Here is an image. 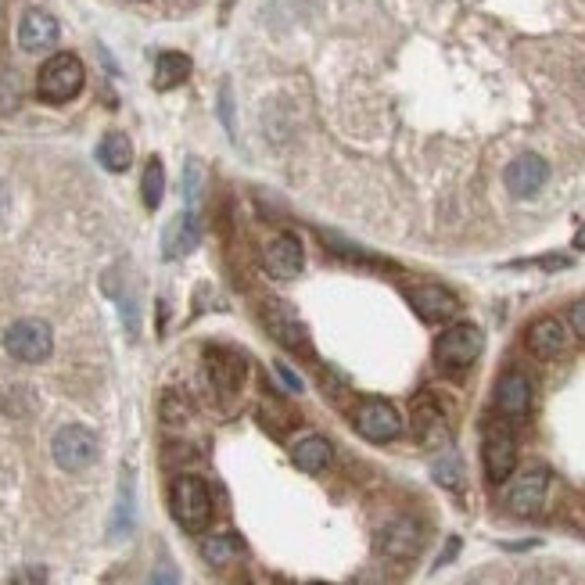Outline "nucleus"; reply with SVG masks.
<instances>
[{
    "instance_id": "nucleus-1",
    "label": "nucleus",
    "mask_w": 585,
    "mask_h": 585,
    "mask_svg": "<svg viewBox=\"0 0 585 585\" xmlns=\"http://www.w3.org/2000/svg\"><path fill=\"white\" fill-rule=\"evenodd\" d=\"M83 79H87V72H83V62H79L76 54L58 51L40 65L36 94L44 97L47 105H65V101H72L83 90Z\"/></svg>"
},
{
    "instance_id": "nucleus-2",
    "label": "nucleus",
    "mask_w": 585,
    "mask_h": 585,
    "mask_svg": "<svg viewBox=\"0 0 585 585\" xmlns=\"http://www.w3.org/2000/svg\"><path fill=\"white\" fill-rule=\"evenodd\" d=\"M169 510L184 532H201L212 521V492L209 485L194 474H180L169 489Z\"/></svg>"
},
{
    "instance_id": "nucleus-3",
    "label": "nucleus",
    "mask_w": 585,
    "mask_h": 585,
    "mask_svg": "<svg viewBox=\"0 0 585 585\" xmlns=\"http://www.w3.org/2000/svg\"><path fill=\"white\" fill-rule=\"evenodd\" d=\"M485 349V334L474 324H453L438 334L435 341V363L449 374H460V370L474 367Z\"/></svg>"
},
{
    "instance_id": "nucleus-4",
    "label": "nucleus",
    "mask_w": 585,
    "mask_h": 585,
    "mask_svg": "<svg viewBox=\"0 0 585 585\" xmlns=\"http://www.w3.org/2000/svg\"><path fill=\"white\" fill-rule=\"evenodd\" d=\"M97 435L90 428H83V424H65V428H58V435H54L51 442V456L54 463L62 467V471H87L90 463L97 460Z\"/></svg>"
},
{
    "instance_id": "nucleus-5",
    "label": "nucleus",
    "mask_w": 585,
    "mask_h": 585,
    "mask_svg": "<svg viewBox=\"0 0 585 585\" xmlns=\"http://www.w3.org/2000/svg\"><path fill=\"white\" fill-rule=\"evenodd\" d=\"M4 349L18 363H44L54 352V334L44 320H18L4 334Z\"/></svg>"
},
{
    "instance_id": "nucleus-6",
    "label": "nucleus",
    "mask_w": 585,
    "mask_h": 585,
    "mask_svg": "<svg viewBox=\"0 0 585 585\" xmlns=\"http://www.w3.org/2000/svg\"><path fill=\"white\" fill-rule=\"evenodd\" d=\"M374 546L388 560H413L420 553V546H424V528L413 517H392L388 524L377 528Z\"/></svg>"
},
{
    "instance_id": "nucleus-7",
    "label": "nucleus",
    "mask_w": 585,
    "mask_h": 585,
    "mask_svg": "<svg viewBox=\"0 0 585 585\" xmlns=\"http://www.w3.org/2000/svg\"><path fill=\"white\" fill-rule=\"evenodd\" d=\"M481 463H485V478H489L492 485H503V481L517 471V438L510 435V428L492 424V428L485 431Z\"/></svg>"
},
{
    "instance_id": "nucleus-8",
    "label": "nucleus",
    "mask_w": 585,
    "mask_h": 585,
    "mask_svg": "<svg viewBox=\"0 0 585 585\" xmlns=\"http://www.w3.org/2000/svg\"><path fill=\"white\" fill-rule=\"evenodd\" d=\"M546 496H550V474L542 467H532V471L517 474L507 489V510L517 517H535L542 507H546Z\"/></svg>"
},
{
    "instance_id": "nucleus-9",
    "label": "nucleus",
    "mask_w": 585,
    "mask_h": 585,
    "mask_svg": "<svg viewBox=\"0 0 585 585\" xmlns=\"http://www.w3.org/2000/svg\"><path fill=\"white\" fill-rule=\"evenodd\" d=\"M524 345H528V352L539 359H557L568 352L571 327L564 324L560 316H539V320H532L528 331H524Z\"/></svg>"
},
{
    "instance_id": "nucleus-10",
    "label": "nucleus",
    "mask_w": 585,
    "mask_h": 585,
    "mask_svg": "<svg viewBox=\"0 0 585 585\" xmlns=\"http://www.w3.org/2000/svg\"><path fill=\"white\" fill-rule=\"evenodd\" d=\"M356 428L367 442H392V438L402 435V417L392 402L367 399L356 413Z\"/></svg>"
},
{
    "instance_id": "nucleus-11",
    "label": "nucleus",
    "mask_w": 585,
    "mask_h": 585,
    "mask_svg": "<svg viewBox=\"0 0 585 585\" xmlns=\"http://www.w3.org/2000/svg\"><path fill=\"white\" fill-rule=\"evenodd\" d=\"M262 266L277 280H295L306 266V248L295 234H277L270 245L262 248Z\"/></svg>"
},
{
    "instance_id": "nucleus-12",
    "label": "nucleus",
    "mask_w": 585,
    "mask_h": 585,
    "mask_svg": "<svg viewBox=\"0 0 585 585\" xmlns=\"http://www.w3.org/2000/svg\"><path fill=\"white\" fill-rule=\"evenodd\" d=\"M546 180H550V162L542 155H532V151L517 155L507 166V191L514 198H535L546 187Z\"/></svg>"
},
{
    "instance_id": "nucleus-13",
    "label": "nucleus",
    "mask_w": 585,
    "mask_h": 585,
    "mask_svg": "<svg viewBox=\"0 0 585 585\" xmlns=\"http://www.w3.org/2000/svg\"><path fill=\"white\" fill-rule=\"evenodd\" d=\"M58 36H62L58 18L44 8H29L26 15H22V22H18V47L29 54L51 51V47L58 44Z\"/></svg>"
},
{
    "instance_id": "nucleus-14",
    "label": "nucleus",
    "mask_w": 585,
    "mask_h": 585,
    "mask_svg": "<svg viewBox=\"0 0 585 585\" xmlns=\"http://www.w3.org/2000/svg\"><path fill=\"white\" fill-rule=\"evenodd\" d=\"M410 306L417 309L420 320H428V324H446L460 313V298L453 295L449 288L442 284H420V288L410 291Z\"/></svg>"
},
{
    "instance_id": "nucleus-15",
    "label": "nucleus",
    "mask_w": 585,
    "mask_h": 585,
    "mask_svg": "<svg viewBox=\"0 0 585 585\" xmlns=\"http://www.w3.org/2000/svg\"><path fill=\"white\" fill-rule=\"evenodd\" d=\"M262 320H266V327H270L273 338H277L280 345H288L291 352H306L309 349L306 327H302V320H298L295 309H291L288 302H266Z\"/></svg>"
},
{
    "instance_id": "nucleus-16",
    "label": "nucleus",
    "mask_w": 585,
    "mask_h": 585,
    "mask_svg": "<svg viewBox=\"0 0 585 585\" xmlns=\"http://www.w3.org/2000/svg\"><path fill=\"white\" fill-rule=\"evenodd\" d=\"M413 431H417V438L424 442V446H442V442L449 438L446 410L438 406V399L431 392L413 399Z\"/></svg>"
},
{
    "instance_id": "nucleus-17",
    "label": "nucleus",
    "mask_w": 585,
    "mask_h": 585,
    "mask_svg": "<svg viewBox=\"0 0 585 585\" xmlns=\"http://www.w3.org/2000/svg\"><path fill=\"white\" fill-rule=\"evenodd\" d=\"M496 410L510 420L528 417V410H532V381L521 370H507L496 381Z\"/></svg>"
},
{
    "instance_id": "nucleus-18",
    "label": "nucleus",
    "mask_w": 585,
    "mask_h": 585,
    "mask_svg": "<svg viewBox=\"0 0 585 585\" xmlns=\"http://www.w3.org/2000/svg\"><path fill=\"white\" fill-rule=\"evenodd\" d=\"M201 241V223H198V209H187L173 219L162 234V248H166V259H184L187 252H194Z\"/></svg>"
},
{
    "instance_id": "nucleus-19",
    "label": "nucleus",
    "mask_w": 585,
    "mask_h": 585,
    "mask_svg": "<svg viewBox=\"0 0 585 585\" xmlns=\"http://www.w3.org/2000/svg\"><path fill=\"white\" fill-rule=\"evenodd\" d=\"M295 467L298 471H306V474H320V471H327L331 467V460H334V449H331V442L327 438H320V435H309V438H302L295 446Z\"/></svg>"
},
{
    "instance_id": "nucleus-20",
    "label": "nucleus",
    "mask_w": 585,
    "mask_h": 585,
    "mask_svg": "<svg viewBox=\"0 0 585 585\" xmlns=\"http://www.w3.org/2000/svg\"><path fill=\"white\" fill-rule=\"evenodd\" d=\"M97 158H101V166L108 169V173H126L133 162V144L126 133L112 130L101 137V144H97Z\"/></svg>"
},
{
    "instance_id": "nucleus-21",
    "label": "nucleus",
    "mask_w": 585,
    "mask_h": 585,
    "mask_svg": "<svg viewBox=\"0 0 585 585\" xmlns=\"http://www.w3.org/2000/svg\"><path fill=\"white\" fill-rule=\"evenodd\" d=\"M191 76V58L180 51H162L155 62V90H173Z\"/></svg>"
},
{
    "instance_id": "nucleus-22",
    "label": "nucleus",
    "mask_w": 585,
    "mask_h": 585,
    "mask_svg": "<svg viewBox=\"0 0 585 585\" xmlns=\"http://www.w3.org/2000/svg\"><path fill=\"white\" fill-rule=\"evenodd\" d=\"M241 374H245V367L230 352H209V377L212 385H216V392L234 395L237 385H241Z\"/></svg>"
},
{
    "instance_id": "nucleus-23",
    "label": "nucleus",
    "mask_w": 585,
    "mask_h": 585,
    "mask_svg": "<svg viewBox=\"0 0 585 585\" xmlns=\"http://www.w3.org/2000/svg\"><path fill=\"white\" fill-rule=\"evenodd\" d=\"M201 557L209 560L212 568H223V564H230V560L241 557V539L230 532L223 535H212V539L201 542Z\"/></svg>"
},
{
    "instance_id": "nucleus-24",
    "label": "nucleus",
    "mask_w": 585,
    "mask_h": 585,
    "mask_svg": "<svg viewBox=\"0 0 585 585\" xmlns=\"http://www.w3.org/2000/svg\"><path fill=\"white\" fill-rule=\"evenodd\" d=\"M140 194H144V205H148V209H158V205H162V194H166V169H162L158 158H151L148 166H144Z\"/></svg>"
},
{
    "instance_id": "nucleus-25",
    "label": "nucleus",
    "mask_w": 585,
    "mask_h": 585,
    "mask_svg": "<svg viewBox=\"0 0 585 585\" xmlns=\"http://www.w3.org/2000/svg\"><path fill=\"white\" fill-rule=\"evenodd\" d=\"M201 191H205V166H201L198 158H191L184 166V194H187V205H191V209H198Z\"/></svg>"
},
{
    "instance_id": "nucleus-26",
    "label": "nucleus",
    "mask_w": 585,
    "mask_h": 585,
    "mask_svg": "<svg viewBox=\"0 0 585 585\" xmlns=\"http://www.w3.org/2000/svg\"><path fill=\"white\" fill-rule=\"evenodd\" d=\"M435 481L438 485H446V489H460L463 485V467L456 456H442L435 460Z\"/></svg>"
},
{
    "instance_id": "nucleus-27",
    "label": "nucleus",
    "mask_w": 585,
    "mask_h": 585,
    "mask_svg": "<svg viewBox=\"0 0 585 585\" xmlns=\"http://www.w3.org/2000/svg\"><path fill=\"white\" fill-rule=\"evenodd\" d=\"M187 417H191V406H187L184 395H176V392L162 395V420H166V424H184Z\"/></svg>"
},
{
    "instance_id": "nucleus-28",
    "label": "nucleus",
    "mask_w": 585,
    "mask_h": 585,
    "mask_svg": "<svg viewBox=\"0 0 585 585\" xmlns=\"http://www.w3.org/2000/svg\"><path fill=\"white\" fill-rule=\"evenodd\" d=\"M568 324H571V334H575V338H585V298H578L575 306H571Z\"/></svg>"
},
{
    "instance_id": "nucleus-29",
    "label": "nucleus",
    "mask_w": 585,
    "mask_h": 585,
    "mask_svg": "<svg viewBox=\"0 0 585 585\" xmlns=\"http://www.w3.org/2000/svg\"><path fill=\"white\" fill-rule=\"evenodd\" d=\"M18 105V83L15 79H4L0 83V112H8V108Z\"/></svg>"
},
{
    "instance_id": "nucleus-30",
    "label": "nucleus",
    "mask_w": 585,
    "mask_h": 585,
    "mask_svg": "<svg viewBox=\"0 0 585 585\" xmlns=\"http://www.w3.org/2000/svg\"><path fill=\"white\" fill-rule=\"evenodd\" d=\"M15 585H47V571L44 568H22L15 575Z\"/></svg>"
},
{
    "instance_id": "nucleus-31",
    "label": "nucleus",
    "mask_w": 585,
    "mask_h": 585,
    "mask_svg": "<svg viewBox=\"0 0 585 585\" xmlns=\"http://www.w3.org/2000/svg\"><path fill=\"white\" fill-rule=\"evenodd\" d=\"M219 108H223V123H227V130L234 133V105H230V87H223V97H219Z\"/></svg>"
},
{
    "instance_id": "nucleus-32",
    "label": "nucleus",
    "mask_w": 585,
    "mask_h": 585,
    "mask_svg": "<svg viewBox=\"0 0 585 585\" xmlns=\"http://www.w3.org/2000/svg\"><path fill=\"white\" fill-rule=\"evenodd\" d=\"M151 585H180V578H176L173 568H158L155 575H151Z\"/></svg>"
},
{
    "instance_id": "nucleus-33",
    "label": "nucleus",
    "mask_w": 585,
    "mask_h": 585,
    "mask_svg": "<svg viewBox=\"0 0 585 585\" xmlns=\"http://www.w3.org/2000/svg\"><path fill=\"white\" fill-rule=\"evenodd\" d=\"M277 374H280V381H284V385H288V388H291V392H298V388H302V385H298V377H295V374H291V370H288V367H280V363H277Z\"/></svg>"
},
{
    "instance_id": "nucleus-34",
    "label": "nucleus",
    "mask_w": 585,
    "mask_h": 585,
    "mask_svg": "<svg viewBox=\"0 0 585 585\" xmlns=\"http://www.w3.org/2000/svg\"><path fill=\"white\" fill-rule=\"evenodd\" d=\"M575 248L578 252H585V219H582V227L575 230Z\"/></svg>"
},
{
    "instance_id": "nucleus-35",
    "label": "nucleus",
    "mask_w": 585,
    "mask_h": 585,
    "mask_svg": "<svg viewBox=\"0 0 585 585\" xmlns=\"http://www.w3.org/2000/svg\"><path fill=\"white\" fill-rule=\"evenodd\" d=\"M4 205H8V191H4V184H0V212H4Z\"/></svg>"
}]
</instances>
